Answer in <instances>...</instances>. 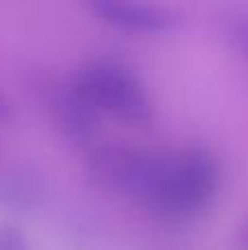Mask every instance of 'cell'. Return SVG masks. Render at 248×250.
I'll use <instances>...</instances> for the list:
<instances>
[{
  "mask_svg": "<svg viewBox=\"0 0 248 250\" xmlns=\"http://www.w3.org/2000/svg\"><path fill=\"white\" fill-rule=\"evenodd\" d=\"M70 86L97 114H108L127 125H145L154 117L145 83L134 70L119 62H88Z\"/></svg>",
  "mask_w": 248,
  "mask_h": 250,
  "instance_id": "obj_2",
  "label": "cell"
},
{
  "mask_svg": "<svg viewBox=\"0 0 248 250\" xmlns=\"http://www.w3.org/2000/svg\"><path fill=\"white\" fill-rule=\"evenodd\" d=\"M0 250H31L26 235L11 224L0 226Z\"/></svg>",
  "mask_w": 248,
  "mask_h": 250,
  "instance_id": "obj_7",
  "label": "cell"
},
{
  "mask_svg": "<svg viewBox=\"0 0 248 250\" xmlns=\"http://www.w3.org/2000/svg\"><path fill=\"white\" fill-rule=\"evenodd\" d=\"M51 110L55 123L70 138H88L97 129L99 114L75 92L73 86H68V90L55 92L51 101Z\"/></svg>",
  "mask_w": 248,
  "mask_h": 250,
  "instance_id": "obj_4",
  "label": "cell"
},
{
  "mask_svg": "<svg viewBox=\"0 0 248 250\" xmlns=\"http://www.w3.org/2000/svg\"><path fill=\"white\" fill-rule=\"evenodd\" d=\"M222 35L228 46L248 62V13H231L222 24Z\"/></svg>",
  "mask_w": 248,
  "mask_h": 250,
  "instance_id": "obj_6",
  "label": "cell"
},
{
  "mask_svg": "<svg viewBox=\"0 0 248 250\" xmlns=\"http://www.w3.org/2000/svg\"><path fill=\"white\" fill-rule=\"evenodd\" d=\"M88 9L103 24L123 33L161 35L178 24V16L163 4L130 2V0H92Z\"/></svg>",
  "mask_w": 248,
  "mask_h": 250,
  "instance_id": "obj_3",
  "label": "cell"
},
{
  "mask_svg": "<svg viewBox=\"0 0 248 250\" xmlns=\"http://www.w3.org/2000/svg\"><path fill=\"white\" fill-rule=\"evenodd\" d=\"M242 239H244V244H246V248H248V222H246L244 230H242Z\"/></svg>",
  "mask_w": 248,
  "mask_h": 250,
  "instance_id": "obj_8",
  "label": "cell"
},
{
  "mask_svg": "<svg viewBox=\"0 0 248 250\" xmlns=\"http://www.w3.org/2000/svg\"><path fill=\"white\" fill-rule=\"evenodd\" d=\"M222 182V169L211 149L202 145L163 154L152 193L145 200L165 220L187 222L211 207Z\"/></svg>",
  "mask_w": 248,
  "mask_h": 250,
  "instance_id": "obj_1",
  "label": "cell"
},
{
  "mask_svg": "<svg viewBox=\"0 0 248 250\" xmlns=\"http://www.w3.org/2000/svg\"><path fill=\"white\" fill-rule=\"evenodd\" d=\"M42 187L33 176L20 171L0 173V204L13 208V211H31L40 204Z\"/></svg>",
  "mask_w": 248,
  "mask_h": 250,
  "instance_id": "obj_5",
  "label": "cell"
},
{
  "mask_svg": "<svg viewBox=\"0 0 248 250\" xmlns=\"http://www.w3.org/2000/svg\"><path fill=\"white\" fill-rule=\"evenodd\" d=\"M4 110H7V105H4V101L0 99V117H2V114H4Z\"/></svg>",
  "mask_w": 248,
  "mask_h": 250,
  "instance_id": "obj_9",
  "label": "cell"
}]
</instances>
